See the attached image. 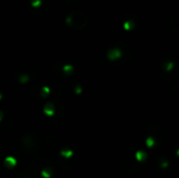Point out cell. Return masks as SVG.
<instances>
[{
    "mask_svg": "<svg viewBox=\"0 0 179 178\" xmlns=\"http://www.w3.org/2000/svg\"><path fill=\"white\" fill-rule=\"evenodd\" d=\"M66 22L70 28L81 29L85 28L86 24H87V16L84 14L83 12L77 11V12L71 13V14L67 17Z\"/></svg>",
    "mask_w": 179,
    "mask_h": 178,
    "instance_id": "obj_1",
    "label": "cell"
}]
</instances>
